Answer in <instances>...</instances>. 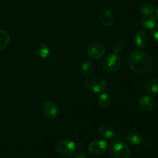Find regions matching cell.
<instances>
[{"mask_svg":"<svg viewBox=\"0 0 158 158\" xmlns=\"http://www.w3.org/2000/svg\"><path fill=\"white\" fill-rule=\"evenodd\" d=\"M10 35L6 31L0 29V51L6 49L10 43Z\"/></svg>","mask_w":158,"mask_h":158,"instance_id":"cell-18","label":"cell"},{"mask_svg":"<svg viewBox=\"0 0 158 158\" xmlns=\"http://www.w3.org/2000/svg\"><path fill=\"white\" fill-rule=\"evenodd\" d=\"M99 134L103 137L104 139H107V140H111L115 137L116 134L114 132V129L111 127L108 126V125H101L98 129Z\"/></svg>","mask_w":158,"mask_h":158,"instance_id":"cell-12","label":"cell"},{"mask_svg":"<svg viewBox=\"0 0 158 158\" xmlns=\"http://www.w3.org/2000/svg\"><path fill=\"white\" fill-rule=\"evenodd\" d=\"M139 9L144 15H150L154 13L156 11V7L153 3L144 2L140 5Z\"/></svg>","mask_w":158,"mask_h":158,"instance_id":"cell-17","label":"cell"},{"mask_svg":"<svg viewBox=\"0 0 158 158\" xmlns=\"http://www.w3.org/2000/svg\"><path fill=\"white\" fill-rule=\"evenodd\" d=\"M98 105L102 108H107L110 105L111 99L110 96L107 93H103L100 95L97 100Z\"/></svg>","mask_w":158,"mask_h":158,"instance_id":"cell-20","label":"cell"},{"mask_svg":"<svg viewBox=\"0 0 158 158\" xmlns=\"http://www.w3.org/2000/svg\"><path fill=\"white\" fill-rule=\"evenodd\" d=\"M143 135L137 131H130L126 134V139L128 142L134 145H138L143 141Z\"/></svg>","mask_w":158,"mask_h":158,"instance_id":"cell-11","label":"cell"},{"mask_svg":"<svg viewBox=\"0 0 158 158\" xmlns=\"http://www.w3.org/2000/svg\"><path fill=\"white\" fill-rule=\"evenodd\" d=\"M110 154L113 158H128L131 151L129 147L124 143L116 140L110 147Z\"/></svg>","mask_w":158,"mask_h":158,"instance_id":"cell-2","label":"cell"},{"mask_svg":"<svg viewBox=\"0 0 158 158\" xmlns=\"http://www.w3.org/2000/svg\"><path fill=\"white\" fill-rule=\"evenodd\" d=\"M144 89L148 94H158V80L157 79H149L144 83Z\"/></svg>","mask_w":158,"mask_h":158,"instance_id":"cell-14","label":"cell"},{"mask_svg":"<svg viewBox=\"0 0 158 158\" xmlns=\"http://www.w3.org/2000/svg\"><path fill=\"white\" fill-rule=\"evenodd\" d=\"M56 151L65 157H70L77 151L75 143L69 140H62L56 144Z\"/></svg>","mask_w":158,"mask_h":158,"instance_id":"cell-5","label":"cell"},{"mask_svg":"<svg viewBox=\"0 0 158 158\" xmlns=\"http://www.w3.org/2000/svg\"><path fill=\"white\" fill-rule=\"evenodd\" d=\"M108 148L107 143L104 140L97 139L91 142L88 147V151L94 155H101L104 154Z\"/></svg>","mask_w":158,"mask_h":158,"instance_id":"cell-7","label":"cell"},{"mask_svg":"<svg viewBox=\"0 0 158 158\" xmlns=\"http://www.w3.org/2000/svg\"><path fill=\"white\" fill-rule=\"evenodd\" d=\"M74 158H88V156L83 152H78L76 154Z\"/></svg>","mask_w":158,"mask_h":158,"instance_id":"cell-23","label":"cell"},{"mask_svg":"<svg viewBox=\"0 0 158 158\" xmlns=\"http://www.w3.org/2000/svg\"><path fill=\"white\" fill-rule=\"evenodd\" d=\"M125 47V43L123 40H118L115 41L113 44V51L114 53L118 54L123 50Z\"/></svg>","mask_w":158,"mask_h":158,"instance_id":"cell-21","label":"cell"},{"mask_svg":"<svg viewBox=\"0 0 158 158\" xmlns=\"http://www.w3.org/2000/svg\"><path fill=\"white\" fill-rule=\"evenodd\" d=\"M100 21L103 26H111L114 23L115 21V17L114 13L109 9H104L101 12L100 15Z\"/></svg>","mask_w":158,"mask_h":158,"instance_id":"cell-10","label":"cell"},{"mask_svg":"<svg viewBox=\"0 0 158 158\" xmlns=\"http://www.w3.org/2000/svg\"><path fill=\"white\" fill-rule=\"evenodd\" d=\"M84 86L94 94H100L105 90L106 87V83L104 80L100 77L91 78L85 81Z\"/></svg>","mask_w":158,"mask_h":158,"instance_id":"cell-4","label":"cell"},{"mask_svg":"<svg viewBox=\"0 0 158 158\" xmlns=\"http://www.w3.org/2000/svg\"><path fill=\"white\" fill-rule=\"evenodd\" d=\"M154 106H155V101L151 96H142L139 100V106L142 110L149 112L154 109Z\"/></svg>","mask_w":158,"mask_h":158,"instance_id":"cell-9","label":"cell"},{"mask_svg":"<svg viewBox=\"0 0 158 158\" xmlns=\"http://www.w3.org/2000/svg\"><path fill=\"white\" fill-rule=\"evenodd\" d=\"M105 52V46L100 42H94L87 48V55L92 60H99Z\"/></svg>","mask_w":158,"mask_h":158,"instance_id":"cell-6","label":"cell"},{"mask_svg":"<svg viewBox=\"0 0 158 158\" xmlns=\"http://www.w3.org/2000/svg\"><path fill=\"white\" fill-rule=\"evenodd\" d=\"M140 24L147 29H152L157 25V19L154 15H144L140 20Z\"/></svg>","mask_w":158,"mask_h":158,"instance_id":"cell-15","label":"cell"},{"mask_svg":"<svg viewBox=\"0 0 158 158\" xmlns=\"http://www.w3.org/2000/svg\"><path fill=\"white\" fill-rule=\"evenodd\" d=\"M121 65V60L117 54L110 53L108 54L103 59L102 66L103 70L106 73H114L120 68Z\"/></svg>","mask_w":158,"mask_h":158,"instance_id":"cell-3","label":"cell"},{"mask_svg":"<svg viewBox=\"0 0 158 158\" xmlns=\"http://www.w3.org/2000/svg\"><path fill=\"white\" fill-rule=\"evenodd\" d=\"M35 52L37 55L42 59H46L50 54V49L48 45L44 43H40L35 46Z\"/></svg>","mask_w":158,"mask_h":158,"instance_id":"cell-16","label":"cell"},{"mask_svg":"<svg viewBox=\"0 0 158 158\" xmlns=\"http://www.w3.org/2000/svg\"><path fill=\"white\" fill-rule=\"evenodd\" d=\"M152 35L154 40L158 42V24L156 25L152 29Z\"/></svg>","mask_w":158,"mask_h":158,"instance_id":"cell-22","label":"cell"},{"mask_svg":"<svg viewBox=\"0 0 158 158\" xmlns=\"http://www.w3.org/2000/svg\"><path fill=\"white\" fill-rule=\"evenodd\" d=\"M42 110L44 115L49 119L56 118L59 114L58 106L52 100H46L43 102Z\"/></svg>","mask_w":158,"mask_h":158,"instance_id":"cell-8","label":"cell"},{"mask_svg":"<svg viewBox=\"0 0 158 158\" xmlns=\"http://www.w3.org/2000/svg\"><path fill=\"white\" fill-rule=\"evenodd\" d=\"M128 64L132 71L136 73L144 74L152 69L153 63L151 56L140 49L131 52L128 60Z\"/></svg>","mask_w":158,"mask_h":158,"instance_id":"cell-1","label":"cell"},{"mask_svg":"<svg viewBox=\"0 0 158 158\" xmlns=\"http://www.w3.org/2000/svg\"><path fill=\"white\" fill-rule=\"evenodd\" d=\"M148 35L143 31H139L134 37V43L138 48H143L148 43Z\"/></svg>","mask_w":158,"mask_h":158,"instance_id":"cell-13","label":"cell"},{"mask_svg":"<svg viewBox=\"0 0 158 158\" xmlns=\"http://www.w3.org/2000/svg\"><path fill=\"white\" fill-rule=\"evenodd\" d=\"M157 18H158V10H157Z\"/></svg>","mask_w":158,"mask_h":158,"instance_id":"cell-24","label":"cell"},{"mask_svg":"<svg viewBox=\"0 0 158 158\" xmlns=\"http://www.w3.org/2000/svg\"><path fill=\"white\" fill-rule=\"evenodd\" d=\"M81 73L84 77H91L94 73V66L93 63L89 61H85L81 66Z\"/></svg>","mask_w":158,"mask_h":158,"instance_id":"cell-19","label":"cell"}]
</instances>
